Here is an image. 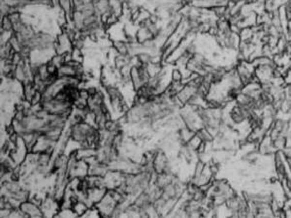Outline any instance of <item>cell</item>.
I'll return each mask as SVG.
<instances>
[{"instance_id":"6da1fadb","label":"cell","mask_w":291,"mask_h":218,"mask_svg":"<svg viewBox=\"0 0 291 218\" xmlns=\"http://www.w3.org/2000/svg\"><path fill=\"white\" fill-rule=\"evenodd\" d=\"M238 190L233 187L230 181L223 178H215L207 189L205 207L209 211H216L223 207Z\"/></svg>"},{"instance_id":"7a4b0ae2","label":"cell","mask_w":291,"mask_h":218,"mask_svg":"<svg viewBox=\"0 0 291 218\" xmlns=\"http://www.w3.org/2000/svg\"><path fill=\"white\" fill-rule=\"evenodd\" d=\"M178 115L180 116L184 126L190 128L191 130H193L194 132H196L198 129L203 127L200 116L198 114V109L195 107L189 106V105L182 106L178 112Z\"/></svg>"},{"instance_id":"3957f363","label":"cell","mask_w":291,"mask_h":218,"mask_svg":"<svg viewBox=\"0 0 291 218\" xmlns=\"http://www.w3.org/2000/svg\"><path fill=\"white\" fill-rule=\"evenodd\" d=\"M235 69L241 78L244 85H247L255 80V67L252 61L240 59L237 62Z\"/></svg>"},{"instance_id":"277c9868","label":"cell","mask_w":291,"mask_h":218,"mask_svg":"<svg viewBox=\"0 0 291 218\" xmlns=\"http://www.w3.org/2000/svg\"><path fill=\"white\" fill-rule=\"evenodd\" d=\"M257 151L262 156H267V157H273L277 152L268 135L257 144Z\"/></svg>"},{"instance_id":"5b68a950","label":"cell","mask_w":291,"mask_h":218,"mask_svg":"<svg viewBox=\"0 0 291 218\" xmlns=\"http://www.w3.org/2000/svg\"><path fill=\"white\" fill-rule=\"evenodd\" d=\"M196 135L200 138V140L207 144H212L214 139V135L205 127H201L196 131Z\"/></svg>"},{"instance_id":"8992f818","label":"cell","mask_w":291,"mask_h":218,"mask_svg":"<svg viewBox=\"0 0 291 218\" xmlns=\"http://www.w3.org/2000/svg\"><path fill=\"white\" fill-rule=\"evenodd\" d=\"M113 47L117 53V55H122V56L129 55V45L126 43V41H120V40L115 41L113 42Z\"/></svg>"},{"instance_id":"52a82bcc","label":"cell","mask_w":291,"mask_h":218,"mask_svg":"<svg viewBox=\"0 0 291 218\" xmlns=\"http://www.w3.org/2000/svg\"><path fill=\"white\" fill-rule=\"evenodd\" d=\"M13 23L11 21V19H9L8 16H4L2 17V19H1V29L2 31H6V32H14L13 31Z\"/></svg>"},{"instance_id":"ba28073f","label":"cell","mask_w":291,"mask_h":218,"mask_svg":"<svg viewBox=\"0 0 291 218\" xmlns=\"http://www.w3.org/2000/svg\"><path fill=\"white\" fill-rule=\"evenodd\" d=\"M282 78H283V82H284L285 86H291V68H288L285 70V72L282 75Z\"/></svg>"},{"instance_id":"9c48e42d","label":"cell","mask_w":291,"mask_h":218,"mask_svg":"<svg viewBox=\"0 0 291 218\" xmlns=\"http://www.w3.org/2000/svg\"><path fill=\"white\" fill-rule=\"evenodd\" d=\"M284 154H285V157L287 159V162L289 164L291 168V148H287L285 151H284Z\"/></svg>"}]
</instances>
